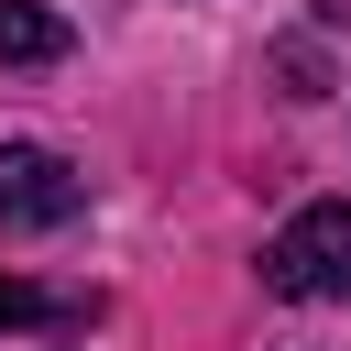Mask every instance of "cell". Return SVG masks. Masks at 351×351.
<instances>
[{
	"mask_svg": "<svg viewBox=\"0 0 351 351\" xmlns=\"http://www.w3.org/2000/svg\"><path fill=\"white\" fill-rule=\"evenodd\" d=\"M55 55H66V22L33 0H0V66H55Z\"/></svg>",
	"mask_w": 351,
	"mask_h": 351,
	"instance_id": "3",
	"label": "cell"
},
{
	"mask_svg": "<svg viewBox=\"0 0 351 351\" xmlns=\"http://www.w3.org/2000/svg\"><path fill=\"white\" fill-rule=\"evenodd\" d=\"M263 285H274V296H296V307H318V296H351V197H318V208H296V219L263 241Z\"/></svg>",
	"mask_w": 351,
	"mask_h": 351,
	"instance_id": "1",
	"label": "cell"
},
{
	"mask_svg": "<svg viewBox=\"0 0 351 351\" xmlns=\"http://www.w3.org/2000/svg\"><path fill=\"white\" fill-rule=\"evenodd\" d=\"M77 208H88V176L55 143H0V219L11 230H66Z\"/></svg>",
	"mask_w": 351,
	"mask_h": 351,
	"instance_id": "2",
	"label": "cell"
},
{
	"mask_svg": "<svg viewBox=\"0 0 351 351\" xmlns=\"http://www.w3.org/2000/svg\"><path fill=\"white\" fill-rule=\"evenodd\" d=\"M22 318H88V307H77V296H33V285L0 274V329H22Z\"/></svg>",
	"mask_w": 351,
	"mask_h": 351,
	"instance_id": "4",
	"label": "cell"
}]
</instances>
